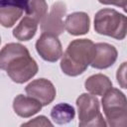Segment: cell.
Here are the masks:
<instances>
[{
  "instance_id": "16",
  "label": "cell",
  "mask_w": 127,
  "mask_h": 127,
  "mask_svg": "<svg viewBox=\"0 0 127 127\" xmlns=\"http://www.w3.org/2000/svg\"><path fill=\"white\" fill-rule=\"evenodd\" d=\"M25 11L27 16H30L38 23H41L48 14V4L46 0H31Z\"/></svg>"
},
{
  "instance_id": "15",
  "label": "cell",
  "mask_w": 127,
  "mask_h": 127,
  "mask_svg": "<svg viewBox=\"0 0 127 127\" xmlns=\"http://www.w3.org/2000/svg\"><path fill=\"white\" fill-rule=\"evenodd\" d=\"M24 10L15 6L0 7V24L5 28H11L21 18Z\"/></svg>"
},
{
  "instance_id": "18",
  "label": "cell",
  "mask_w": 127,
  "mask_h": 127,
  "mask_svg": "<svg viewBox=\"0 0 127 127\" xmlns=\"http://www.w3.org/2000/svg\"><path fill=\"white\" fill-rule=\"evenodd\" d=\"M30 0H0V7L15 6L23 10H26Z\"/></svg>"
},
{
  "instance_id": "6",
  "label": "cell",
  "mask_w": 127,
  "mask_h": 127,
  "mask_svg": "<svg viewBox=\"0 0 127 127\" xmlns=\"http://www.w3.org/2000/svg\"><path fill=\"white\" fill-rule=\"evenodd\" d=\"M66 13V5L63 1H58L53 4L49 14L41 21L42 33L52 34L60 36L64 31V22L63 21L64 16Z\"/></svg>"
},
{
  "instance_id": "5",
  "label": "cell",
  "mask_w": 127,
  "mask_h": 127,
  "mask_svg": "<svg viewBox=\"0 0 127 127\" xmlns=\"http://www.w3.org/2000/svg\"><path fill=\"white\" fill-rule=\"evenodd\" d=\"M78 125L81 127H105L107 124L99 108L98 98L89 93H81L76 98Z\"/></svg>"
},
{
  "instance_id": "1",
  "label": "cell",
  "mask_w": 127,
  "mask_h": 127,
  "mask_svg": "<svg viewBox=\"0 0 127 127\" xmlns=\"http://www.w3.org/2000/svg\"><path fill=\"white\" fill-rule=\"evenodd\" d=\"M0 69L14 82L24 83L37 74L39 66L24 45L9 43L0 51Z\"/></svg>"
},
{
  "instance_id": "17",
  "label": "cell",
  "mask_w": 127,
  "mask_h": 127,
  "mask_svg": "<svg viewBox=\"0 0 127 127\" xmlns=\"http://www.w3.org/2000/svg\"><path fill=\"white\" fill-rule=\"evenodd\" d=\"M22 126H53V123L44 115H40L33 120L23 123Z\"/></svg>"
},
{
  "instance_id": "4",
  "label": "cell",
  "mask_w": 127,
  "mask_h": 127,
  "mask_svg": "<svg viewBox=\"0 0 127 127\" xmlns=\"http://www.w3.org/2000/svg\"><path fill=\"white\" fill-rule=\"evenodd\" d=\"M101 105L107 124L111 127L127 125V100L125 94L118 88L111 87L102 95Z\"/></svg>"
},
{
  "instance_id": "20",
  "label": "cell",
  "mask_w": 127,
  "mask_h": 127,
  "mask_svg": "<svg viewBox=\"0 0 127 127\" xmlns=\"http://www.w3.org/2000/svg\"><path fill=\"white\" fill-rule=\"evenodd\" d=\"M98 2L104 5H114L122 8L123 10H126L127 0H98Z\"/></svg>"
},
{
  "instance_id": "19",
  "label": "cell",
  "mask_w": 127,
  "mask_h": 127,
  "mask_svg": "<svg viewBox=\"0 0 127 127\" xmlns=\"http://www.w3.org/2000/svg\"><path fill=\"white\" fill-rule=\"evenodd\" d=\"M126 63H122V64L118 67L117 73H116V78L117 82L120 84L122 88H126Z\"/></svg>"
},
{
  "instance_id": "8",
  "label": "cell",
  "mask_w": 127,
  "mask_h": 127,
  "mask_svg": "<svg viewBox=\"0 0 127 127\" xmlns=\"http://www.w3.org/2000/svg\"><path fill=\"white\" fill-rule=\"evenodd\" d=\"M26 93L41 102L43 106H47L54 101L57 90L52 81L47 78H38L32 80L26 87Z\"/></svg>"
},
{
  "instance_id": "9",
  "label": "cell",
  "mask_w": 127,
  "mask_h": 127,
  "mask_svg": "<svg viewBox=\"0 0 127 127\" xmlns=\"http://www.w3.org/2000/svg\"><path fill=\"white\" fill-rule=\"evenodd\" d=\"M118 57V52L113 45L108 43L94 44V56L90 65L97 69L108 68L114 64Z\"/></svg>"
},
{
  "instance_id": "13",
  "label": "cell",
  "mask_w": 127,
  "mask_h": 127,
  "mask_svg": "<svg viewBox=\"0 0 127 127\" xmlns=\"http://www.w3.org/2000/svg\"><path fill=\"white\" fill-rule=\"evenodd\" d=\"M38 22L31 18L30 16H25L20 23L14 28L13 30V36L19 41L26 42L30 41L34 36L36 35L37 29H38Z\"/></svg>"
},
{
  "instance_id": "3",
  "label": "cell",
  "mask_w": 127,
  "mask_h": 127,
  "mask_svg": "<svg viewBox=\"0 0 127 127\" xmlns=\"http://www.w3.org/2000/svg\"><path fill=\"white\" fill-rule=\"evenodd\" d=\"M94 30L99 35L108 36L121 41L126 37V16L115 9L103 8L94 16Z\"/></svg>"
},
{
  "instance_id": "2",
  "label": "cell",
  "mask_w": 127,
  "mask_h": 127,
  "mask_svg": "<svg viewBox=\"0 0 127 127\" xmlns=\"http://www.w3.org/2000/svg\"><path fill=\"white\" fill-rule=\"evenodd\" d=\"M94 56V43L89 39L71 41L62 56L61 68L68 76H77L83 73Z\"/></svg>"
},
{
  "instance_id": "14",
  "label": "cell",
  "mask_w": 127,
  "mask_h": 127,
  "mask_svg": "<svg viewBox=\"0 0 127 127\" xmlns=\"http://www.w3.org/2000/svg\"><path fill=\"white\" fill-rule=\"evenodd\" d=\"M75 116L74 108L65 102L55 105L51 110V117L57 124H66L71 121Z\"/></svg>"
},
{
  "instance_id": "11",
  "label": "cell",
  "mask_w": 127,
  "mask_h": 127,
  "mask_svg": "<svg viewBox=\"0 0 127 127\" xmlns=\"http://www.w3.org/2000/svg\"><path fill=\"white\" fill-rule=\"evenodd\" d=\"M43 105L37 99L26 96L24 94H18L13 100V109L15 113L22 118H29L39 111H41Z\"/></svg>"
},
{
  "instance_id": "12",
  "label": "cell",
  "mask_w": 127,
  "mask_h": 127,
  "mask_svg": "<svg viewBox=\"0 0 127 127\" xmlns=\"http://www.w3.org/2000/svg\"><path fill=\"white\" fill-rule=\"evenodd\" d=\"M85 89L93 95H103L112 87V81L102 73L92 74L84 81Z\"/></svg>"
},
{
  "instance_id": "7",
  "label": "cell",
  "mask_w": 127,
  "mask_h": 127,
  "mask_svg": "<svg viewBox=\"0 0 127 127\" xmlns=\"http://www.w3.org/2000/svg\"><path fill=\"white\" fill-rule=\"evenodd\" d=\"M36 51L46 62L55 63L63 56V47L58 36L42 33L36 42Z\"/></svg>"
},
{
  "instance_id": "10",
  "label": "cell",
  "mask_w": 127,
  "mask_h": 127,
  "mask_svg": "<svg viewBox=\"0 0 127 127\" xmlns=\"http://www.w3.org/2000/svg\"><path fill=\"white\" fill-rule=\"evenodd\" d=\"M90 29V18L85 12H73L65 17L64 30L69 35H85Z\"/></svg>"
},
{
  "instance_id": "21",
  "label": "cell",
  "mask_w": 127,
  "mask_h": 127,
  "mask_svg": "<svg viewBox=\"0 0 127 127\" xmlns=\"http://www.w3.org/2000/svg\"><path fill=\"white\" fill-rule=\"evenodd\" d=\"M0 44H1V37H0Z\"/></svg>"
}]
</instances>
